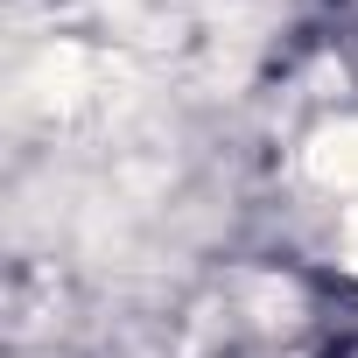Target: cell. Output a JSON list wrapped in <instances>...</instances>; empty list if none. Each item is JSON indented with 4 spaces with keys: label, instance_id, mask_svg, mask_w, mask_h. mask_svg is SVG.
<instances>
[{
    "label": "cell",
    "instance_id": "6da1fadb",
    "mask_svg": "<svg viewBox=\"0 0 358 358\" xmlns=\"http://www.w3.org/2000/svg\"><path fill=\"white\" fill-rule=\"evenodd\" d=\"M316 169L330 176V183H358V127H337L316 141Z\"/></svg>",
    "mask_w": 358,
    "mask_h": 358
},
{
    "label": "cell",
    "instance_id": "7a4b0ae2",
    "mask_svg": "<svg viewBox=\"0 0 358 358\" xmlns=\"http://www.w3.org/2000/svg\"><path fill=\"white\" fill-rule=\"evenodd\" d=\"M351 253H358V225H351Z\"/></svg>",
    "mask_w": 358,
    "mask_h": 358
}]
</instances>
